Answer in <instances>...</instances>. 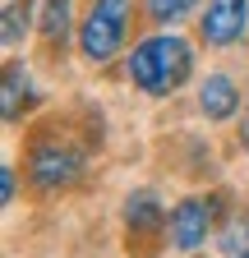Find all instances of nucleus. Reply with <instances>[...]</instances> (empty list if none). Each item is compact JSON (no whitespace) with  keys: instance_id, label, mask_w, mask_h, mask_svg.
<instances>
[{"instance_id":"7ed1b4c3","label":"nucleus","mask_w":249,"mask_h":258,"mask_svg":"<svg viewBox=\"0 0 249 258\" xmlns=\"http://www.w3.org/2000/svg\"><path fill=\"white\" fill-rule=\"evenodd\" d=\"M28 175H33V184L46 189V194L51 189H65L79 175V157L70 148H60V143H37L33 157H28Z\"/></svg>"},{"instance_id":"6e6552de","label":"nucleus","mask_w":249,"mask_h":258,"mask_svg":"<svg viewBox=\"0 0 249 258\" xmlns=\"http://www.w3.org/2000/svg\"><path fill=\"white\" fill-rule=\"evenodd\" d=\"M65 28H70V0H46V14H42V32L55 42V37H65Z\"/></svg>"},{"instance_id":"0eeeda50","label":"nucleus","mask_w":249,"mask_h":258,"mask_svg":"<svg viewBox=\"0 0 249 258\" xmlns=\"http://www.w3.org/2000/svg\"><path fill=\"white\" fill-rule=\"evenodd\" d=\"M125 221H130V231H152V226L162 221V208L152 194H134L130 208H125Z\"/></svg>"},{"instance_id":"39448f33","label":"nucleus","mask_w":249,"mask_h":258,"mask_svg":"<svg viewBox=\"0 0 249 258\" xmlns=\"http://www.w3.org/2000/svg\"><path fill=\"white\" fill-rule=\"evenodd\" d=\"M208 231H212V203H203V199H184L175 212H171V240H175V249H199L203 240H208Z\"/></svg>"},{"instance_id":"20e7f679","label":"nucleus","mask_w":249,"mask_h":258,"mask_svg":"<svg viewBox=\"0 0 249 258\" xmlns=\"http://www.w3.org/2000/svg\"><path fill=\"white\" fill-rule=\"evenodd\" d=\"M244 19H249L244 0H208V10L199 19V32H203V42L226 46V42H235L240 32H244Z\"/></svg>"},{"instance_id":"ddd939ff","label":"nucleus","mask_w":249,"mask_h":258,"mask_svg":"<svg viewBox=\"0 0 249 258\" xmlns=\"http://www.w3.org/2000/svg\"><path fill=\"white\" fill-rule=\"evenodd\" d=\"M240 143H244V152H249V124H244V134H240Z\"/></svg>"},{"instance_id":"1a4fd4ad","label":"nucleus","mask_w":249,"mask_h":258,"mask_svg":"<svg viewBox=\"0 0 249 258\" xmlns=\"http://www.w3.org/2000/svg\"><path fill=\"white\" fill-rule=\"evenodd\" d=\"M194 10V0H148V14L157 19V23H175Z\"/></svg>"},{"instance_id":"9d476101","label":"nucleus","mask_w":249,"mask_h":258,"mask_svg":"<svg viewBox=\"0 0 249 258\" xmlns=\"http://www.w3.org/2000/svg\"><path fill=\"white\" fill-rule=\"evenodd\" d=\"M23 88H28L23 70H19V64H10V70H5V120L19 115V92H23Z\"/></svg>"},{"instance_id":"4468645a","label":"nucleus","mask_w":249,"mask_h":258,"mask_svg":"<svg viewBox=\"0 0 249 258\" xmlns=\"http://www.w3.org/2000/svg\"><path fill=\"white\" fill-rule=\"evenodd\" d=\"M235 258H249V249H244V253H235Z\"/></svg>"},{"instance_id":"423d86ee","label":"nucleus","mask_w":249,"mask_h":258,"mask_svg":"<svg viewBox=\"0 0 249 258\" xmlns=\"http://www.w3.org/2000/svg\"><path fill=\"white\" fill-rule=\"evenodd\" d=\"M199 106H203L208 120H226V115H235V106H240V92H235V83H231L226 74H208V79H203V92H199Z\"/></svg>"},{"instance_id":"9b49d317","label":"nucleus","mask_w":249,"mask_h":258,"mask_svg":"<svg viewBox=\"0 0 249 258\" xmlns=\"http://www.w3.org/2000/svg\"><path fill=\"white\" fill-rule=\"evenodd\" d=\"M28 19H33V5H28V0H23V5H10V10H5V42H10V46L19 42V32L28 28Z\"/></svg>"},{"instance_id":"f257e3e1","label":"nucleus","mask_w":249,"mask_h":258,"mask_svg":"<svg viewBox=\"0 0 249 258\" xmlns=\"http://www.w3.org/2000/svg\"><path fill=\"white\" fill-rule=\"evenodd\" d=\"M190 64H194V55L180 37H148L130 55V79L152 97H166L190 79Z\"/></svg>"},{"instance_id":"f03ea898","label":"nucleus","mask_w":249,"mask_h":258,"mask_svg":"<svg viewBox=\"0 0 249 258\" xmlns=\"http://www.w3.org/2000/svg\"><path fill=\"white\" fill-rule=\"evenodd\" d=\"M125 19H130V0H97L92 5V14L83 19V32H79V42H83V55L88 60H111L125 42Z\"/></svg>"},{"instance_id":"f8f14e48","label":"nucleus","mask_w":249,"mask_h":258,"mask_svg":"<svg viewBox=\"0 0 249 258\" xmlns=\"http://www.w3.org/2000/svg\"><path fill=\"white\" fill-rule=\"evenodd\" d=\"M5 203H14V171L5 166Z\"/></svg>"}]
</instances>
